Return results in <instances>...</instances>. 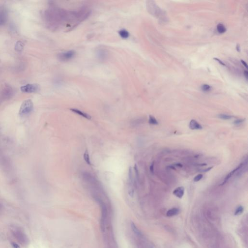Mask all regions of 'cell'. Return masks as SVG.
<instances>
[{"mask_svg": "<svg viewBox=\"0 0 248 248\" xmlns=\"http://www.w3.org/2000/svg\"><path fill=\"white\" fill-rule=\"evenodd\" d=\"M7 14L5 10L0 11V25H4L7 21Z\"/></svg>", "mask_w": 248, "mask_h": 248, "instance_id": "obj_11", "label": "cell"}, {"mask_svg": "<svg viewBox=\"0 0 248 248\" xmlns=\"http://www.w3.org/2000/svg\"><path fill=\"white\" fill-rule=\"evenodd\" d=\"M189 127L192 130H200L203 128L202 126L194 119L190 121L189 124Z\"/></svg>", "mask_w": 248, "mask_h": 248, "instance_id": "obj_9", "label": "cell"}, {"mask_svg": "<svg viewBox=\"0 0 248 248\" xmlns=\"http://www.w3.org/2000/svg\"><path fill=\"white\" fill-rule=\"evenodd\" d=\"M39 89L38 86L36 84H28L21 88L22 92L27 93H32L37 91Z\"/></svg>", "mask_w": 248, "mask_h": 248, "instance_id": "obj_6", "label": "cell"}, {"mask_svg": "<svg viewBox=\"0 0 248 248\" xmlns=\"http://www.w3.org/2000/svg\"><path fill=\"white\" fill-rule=\"evenodd\" d=\"M75 55L74 50H69L59 54L58 58L61 61H67L73 58Z\"/></svg>", "mask_w": 248, "mask_h": 248, "instance_id": "obj_3", "label": "cell"}, {"mask_svg": "<svg viewBox=\"0 0 248 248\" xmlns=\"http://www.w3.org/2000/svg\"><path fill=\"white\" fill-rule=\"evenodd\" d=\"M12 245L14 248H20V246L18 244H17V243H15V242H12Z\"/></svg>", "mask_w": 248, "mask_h": 248, "instance_id": "obj_26", "label": "cell"}, {"mask_svg": "<svg viewBox=\"0 0 248 248\" xmlns=\"http://www.w3.org/2000/svg\"><path fill=\"white\" fill-rule=\"evenodd\" d=\"M134 169V171H135L136 176L137 179H139V171H138V167H137V166L136 164H135Z\"/></svg>", "mask_w": 248, "mask_h": 248, "instance_id": "obj_23", "label": "cell"}, {"mask_svg": "<svg viewBox=\"0 0 248 248\" xmlns=\"http://www.w3.org/2000/svg\"><path fill=\"white\" fill-rule=\"evenodd\" d=\"M243 165H244L243 163L240 164V165L237 167V168H236L235 169L233 170L230 173H229V174H228L226 176V177L224 178L223 182L222 183V184H220V185L223 186V185H224V184H225L234 174L236 173L237 172H238L242 168V167L243 166Z\"/></svg>", "mask_w": 248, "mask_h": 248, "instance_id": "obj_5", "label": "cell"}, {"mask_svg": "<svg viewBox=\"0 0 248 248\" xmlns=\"http://www.w3.org/2000/svg\"><path fill=\"white\" fill-rule=\"evenodd\" d=\"M149 123L153 125H157L158 124V122L153 116H149Z\"/></svg>", "mask_w": 248, "mask_h": 248, "instance_id": "obj_17", "label": "cell"}, {"mask_svg": "<svg viewBox=\"0 0 248 248\" xmlns=\"http://www.w3.org/2000/svg\"><path fill=\"white\" fill-rule=\"evenodd\" d=\"M119 34L120 37L124 39H127L129 37V33L127 30L125 29H122L120 30L119 32Z\"/></svg>", "mask_w": 248, "mask_h": 248, "instance_id": "obj_14", "label": "cell"}, {"mask_svg": "<svg viewBox=\"0 0 248 248\" xmlns=\"http://www.w3.org/2000/svg\"><path fill=\"white\" fill-rule=\"evenodd\" d=\"M96 56L100 61H105L108 58L107 51L104 49H99L96 51Z\"/></svg>", "mask_w": 248, "mask_h": 248, "instance_id": "obj_7", "label": "cell"}, {"mask_svg": "<svg viewBox=\"0 0 248 248\" xmlns=\"http://www.w3.org/2000/svg\"><path fill=\"white\" fill-rule=\"evenodd\" d=\"M217 29L218 32L220 33H224L226 31L225 27L223 24H221V23H219L217 25Z\"/></svg>", "mask_w": 248, "mask_h": 248, "instance_id": "obj_15", "label": "cell"}, {"mask_svg": "<svg viewBox=\"0 0 248 248\" xmlns=\"http://www.w3.org/2000/svg\"><path fill=\"white\" fill-rule=\"evenodd\" d=\"M214 59L216 60V61H218V62H219V63H220V64L224 66H225V64L223 63V62H222V61H221L220 60H219V59H217V58H214Z\"/></svg>", "mask_w": 248, "mask_h": 248, "instance_id": "obj_27", "label": "cell"}, {"mask_svg": "<svg viewBox=\"0 0 248 248\" xmlns=\"http://www.w3.org/2000/svg\"><path fill=\"white\" fill-rule=\"evenodd\" d=\"M83 158L84 159V161L87 163V164L89 165H91V162H90V157H89V155L88 151L87 150L85 151V153L83 155Z\"/></svg>", "mask_w": 248, "mask_h": 248, "instance_id": "obj_16", "label": "cell"}, {"mask_svg": "<svg viewBox=\"0 0 248 248\" xmlns=\"http://www.w3.org/2000/svg\"><path fill=\"white\" fill-rule=\"evenodd\" d=\"M90 12L87 9L79 11H69L64 9L54 8L46 13V20L53 28L65 26L66 28L72 29L85 19Z\"/></svg>", "mask_w": 248, "mask_h": 248, "instance_id": "obj_1", "label": "cell"}, {"mask_svg": "<svg viewBox=\"0 0 248 248\" xmlns=\"http://www.w3.org/2000/svg\"><path fill=\"white\" fill-rule=\"evenodd\" d=\"M70 110L72 112H74L75 113L78 114L79 116H83V117H84V118H86V119H91V116L89 115L88 114H87L86 113H85V112H84L81 111V110H79L77 109H71Z\"/></svg>", "mask_w": 248, "mask_h": 248, "instance_id": "obj_10", "label": "cell"}, {"mask_svg": "<svg viewBox=\"0 0 248 248\" xmlns=\"http://www.w3.org/2000/svg\"><path fill=\"white\" fill-rule=\"evenodd\" d=\"M243 211H244L243 207L241 206H240L239 207H237V208L236 209L235 212V215H236V216L241 215L243 213Z\"/></svg>", "mask_w": 248, "mask_h": 248, "instance_id": "obj_18", "label": "cell"}, {"mask_svg": "<svg viewBox=\"0 0 248 248\" xmlns=\"http://www.w3.org/2000/svg\"><path fill=\"white\" fill-rule=\"evenodd\" d=\"M211 87L210 85L208 84H203L202 86V89L204 92H208L211 90Z\"/></svg>", "mask_w": 248, "mask_h": 248, "instance_id": "obj_20", "label": "cell"}, {"mask_svg": "<svg viewBox=\"0 0 248 248\" xmlns=\"http://www.w3.org/2000/svg\"><path fill=\"white\" fill-rule=\"evenodd\" d=\"M218 117L220 119H223V120H229V119H231L233 117L232 116L225 114H219L218 116Z\"/></svg>", "mask_w": 248, "mask_h": 248, "instance_id": "obj_19", "label": "cell"}, {"mask_svg": "<svg viewBox=\"0 0 248 248\" xmlns=\"http://www.w3.org/2000/svg\"><path fill=\"white\" fill-rule=\"evenodd\" d=\"M212 168H213V167H211L207 168V169H206L203 170L202 171H201V172H204V173H206V172H207L209 171L210 170H211L212 169Z\"/></svg>", "mask_w": 248, "mask_h": 248, "instance_id": "obj_25", "label": "cell"}, {"mask_svg": "<svg viewBox=\"0 0 248 248\" xmlns=\"http://www.w3.org/2000/svg\"><path fill=\"white\" fill-rule=\"evenodd\" d=\"M150 171L152 174L154 173V161H153L150 166Z\"/></svg>", "mask_w": 248, "mask_h": 248, "instance_id": "obj_24", "label": "cell"}, {"mask_svg": "<svg viewBox=\"0 0 248 248\" xmlns=\"http://www.w3.org/2000/svg\"><path fill=\"white\" fill-rule=\"evenodd\" d=\"M203 174H198L194 178V182H198L202 178H203Z\"/></svg>", "mask_w": 248, "mask_h": 248, "instance_id": "obj_21", "label": "cell"}, {"mask_svg": "<svg viewBox=\"0 0 248 248\" xmlns=\"http://www.w3.org/2000/svg\"><path fill=\"white\" fill-rule=\"evenodd\" d=\"M13 234L15 236V237L18 240L19 242H20L21 244H27L28 243L27 241H28V238L27 236L25 234L21 231V230H16L13 231Z\"/></svg>", "mask_w": 248, "mask_h": 248, "instance_id": "obj_4", "label": "cell"}, {"mask_svg": "<svg viewBox=\"0 0 248 248\" xmlns=\"http://www.w3.org/2000/svg\"><path fill=\"white\" fill-rule=\"evenodd\" d=\"M185 189L183 187H179L173 191V194L178 198H182L184 194Z\"/></svg>", "mask_w": 248, "mask_h": 248, "instance_id": "obj_8", "label": "cell"}, {"mask_svg": "<svg viewBox=\"0 0 248 248\" xmlns=\"http://www.w3.org/2000/svg\"><path fill=\"white\" fill-rule=\"evenodd\" d=\"M245 121V119H237V120H235V121L234 122V124H235V125H239L240 124L243 123V122H244Z\"/></svg>", "mask_w": 248, "mask_h": 248, "instance_id": "obj_22", "label": "cell"}, {"mask_svg": "<svg viewBox=\"0 0 248 248\" xmlns=\"http://www.w3.org/2000/svg\"><path fill=\"white\" fill-rule=\"evenodd\" d=\"M179 213V209L177 208H173L169 209L167 211L166 215L169 217H173L175 215H178Z\"/></svg>", "mask_w": 248, "mask_h": 248, "instance_id": "obj_12", "label": "cell"}, {"mask_svg": "<svg viewBox=\"0 0 248 248\" xmlns=\"http://www.w3.org/2000/svg\"><path fill=\"white\" fill-rule=\"evenodd\" d=\"M244 76L245 77V78H246L247 79H248V73L247 71H244Z\"/></svg>", "mask_w": 248, "mask_h": 248, "instance_id": "obj_28", "label": "cell"}, {"mask_svg": "<svg viewBox=\"0 0 248 248\" xmlns=\"http://www.w3.org/2000/svg\"><path fill=\"white\" fill-rule=\"evenodd\" d=\"M33 109V104L31 100H25L23 102L20 110L21 116H26L32 111Z\"/></svg>", "mask_w": 248, "mask_h": 248, "instance_id": "obj_2", "label": "cell"}, {"mask_svg": "<svg viewBox=\"0 0 248 248\" xmlns=\"http://www.w3.org/2000/svg\"><path fill=\"white\" fill-rule=\"evenodd\" d=\"M241 61L242 64L243 65V66H245V67H246V68H247V64L246 63V62H245V61H243V60H241Z\"/></svg>", "mask_w": 248, "mask_h": 248, "instance_id": "obj_29", "label": "cell"}, {"mask_svg": "<svg viewBox=\"0 0 248 248\" xmlns=\"http://www.w3.org/2000/svg\"><path fill=\"white\" fill-rule=\"evenodd\" d=\"M128 179H129V187H132L133 184L134 182V178H133V174L132 168L131 167H130L128 171Z\"/></svg>", "mask_w": 248, "mask_h": 248, "instance_id": "obj_13", "label": "cell"}]
</instances>
